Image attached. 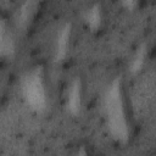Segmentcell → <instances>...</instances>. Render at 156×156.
<instances>
[{"instance_id":"1","label":"cell","mask_w":156,"mask_h":156,"mask_svg":"<svg viewBox=\"0 0 156 156\" xmlns=\"http://www.w3.org/2000/svg\"><path fill=\"white\" fill-rule=\"evenodd\" d=\"M105 106L108 128L112 135L119 141H126L128 138V126L124 115L119 79H115L113 83L110 85L105 99Z\"/></svg>"},{"instance_id":"2","label":"cell","mask_w":156,"mask_h":156,"mask_svg":"<svg viewBox=\"0 0 156 156\" xmlns=\"http://www.w3.org/2000/svg\"><path fill=\"white\" fill-rule=\"evenodd\" d=\"M22 91L23 96L27 100L28 105L34 110H44L46 105L45 89L43 83L41 72L39 68L28 72L22 80Z\"/></svg>"},{"instance_id":"3","label":"cell","mask_w":156,"mask_h":156,"mask_svg":"<svg viewBox=\"0 0 156 156\" xmlns=\"http://www.w3.org/2000/svg\"><path fill=\"white\" fill-rule=\"evenodd\" d=\"M67 108L72 113H78L80 108V83L79 80H74L72 84L69 93H68V99H67Z\"/></svg>"},{"instance_id":"4","label":"cell","mask_w":156,"mask_h":156,"mask_svg":"<svg viewBox=\"0 0 156 156\" xmlns=\"http://www.w3.org/2000/svg\"><path fill=\"white\" fill-rule=\"evenodd\" d=\"M68 38H69V26H65L57 38V44H56V57L57 60H61L65 54H66V48L68 44Z\"/></svg>"},{"instance_id":"5","label":"cell","mask_w":156,"mask_h":156,"mask_svg":"<svg viewBox=\"0 0 156 156\" xmlns=\"http://www.w3.org/2000/svg\"><path fill=\"white\" fill-rule=\"evenodd\" d=\"M85 20H87V22L89 23V26H90L93 29L98 28L99 24H100V20H101L100 7H99L98 5H94L90 10H88L87 13H85Z\"/></svg>"},{"instance_id":"6","label":"cell","mask_w":156,"mask_h":156,"mask_svg":"<svg viewBox=\"0 0 156 156\" xmlns=\"http://www.w3.org/2000/svg\"><path fill=\"white\" fill-rule=\"evenodd\" d=\"M144 57H145V50H144V48L141 46V48L138 50L135 57L133 58V62H132V66H130L132 72H138V71L141 68V66H143V63H144Z\"/></svg>"},{"instance_id":"7","label":"cell","mask_w":156,"mask_h":156,"mask_svg":"<svg viewBox=\"0 0 156 156\" xmlns=\"http://www.w3.org/2000/svg\"><path fill=\"white\" fill-rule=\"evenodd\" d=\"M7 50H9V40L6 39V35H5L4 22L0 21V55Z\"/></svg>"},{"instance_id":"8","label":"cell","mask_w":156,"mask_h":156,"mask_svg":"<svg viewBox=\"0 0 156 156\" xmlns=\"http://www.w3.org/2000/svg\"><path fill=\"white\" fill-rule=\"evenodd\" d=\"M123 4H124L126 6H128V7H132V6H134V5H135V2H134V1H124Z\"/></svg>"}]
</instances>
